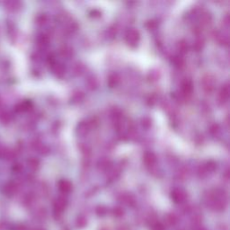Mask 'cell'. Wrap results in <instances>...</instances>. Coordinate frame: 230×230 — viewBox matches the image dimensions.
<instances>
[{
  "mask_svg": "<svg viewBox=\"0 0 230 230\" xmlns=\"http://www.w3.org/2000/svg\"><path fill=\"white\" fill-rule=\"evenodd\" d=\"M219 130V126L218 125H213L211 128H210V132L211 133H214V132H217Z\"/></svg>",
  "mask_w": 230,
  "mask_h": 230,
  "instance_id": "2e32d148",
  "label": "cell"
},
{
  "mask_svg": "<svg viewBox=\"0 0 230 230\" xmlns=\"http://www.w3.org/2000/svg\"><path fill=\"white\" fill-rule=\"evenodd\" d=\"M120 81V77L117 74H113L109 76L108 78V84L111 86V87H113L116 84L119 83Z\"/></svg>",
  "mask_w": 230,
  "mask_h": 230,
  "instance_id": "9c48e42d",
  "label": "cell"
},
{
  "mask_svg": "<svg viewBox=\"0 0 230 230\" xmlns=\"http://www.w3.org/2000/svg\"><path fill=\"white\" fill-rule=\"evenodd\" d=\"M211 14L208 13V12H203L200 14V18H199V23H200V27L201 26H205L210 23L211 22Z\"/></svg>",
  "mask_w": 230,
  "mask_h": 230,
  "instance_id": "8992f818",
  "label": "cell"
},
{
  "mask_svg": "<svg viewBox=\"0 0 230 230\" xmlns=\"http://www.w3.org/2000/svg\"><path fill=\"white\" fill-rule=\"evenodd\" d=\"M60 190L64 191V192H67V191H69L70 189H71V183L68 182V181H66V180H63L60 183Z\"/></svg>",
  "mask_w": 230,
  "mask_h": 230,
  "instance_id": "30bf717a",
  "label": "cell"
},
{
  "mask_svg": "<svg viewBox=\"0 0 230 230\" xmlns=\"http://www.w3.org/2000/svg\"><path fill=\"white\" fill-rule=\"evenodd\" d=\"M219 96H220V100L222 103L226 102L228 99V97H229V86H228V84H226L221 87Z\"/></svg>",
  "mask_w": 230,
  "mask_h": 230,
  "instance_id": "5b68a950",
  "label": "cell"
},
{
  "mask_svg": "<svg viewBox=\"0 0 230 230\" xmlns=\"http://www.w3.org/2000/svg\"><path fill=\"white\" fill-rule=\"evenodd\" d=\"M54 71H55V73H56V75L58 76H62L65 69H64V67H63L61 64H57V66L55 67Z\"/></svg>",
  "mask_w": 230,
  "mask_h": 230,
  "instance_id": "5bb4252c",
  "label": "cell"
},
{
  "mask_svg": "<svg viewBox=\"0 0 230 230\" xmlns=\"http://www.w3.org/2000/svg\"><path fill=\"white\" fill-rule=\"evenodd\" d=\"M177 49L178 51L181 53H185L188 50V44L185 41H181L177 44Z\"/></svg>",
  "mask_w": 230,
  "mask_h": 230,
  "instance_id": "8fae6325",
  "label": "cell"
},
{
  "mask_svg": "<svg viewBox=\"0 0 230 230\" xmlns=\"http://www.w3.org/2000/svg\"><path fill=\"white\" fill-rule=\"evenodd\" d=\"M181 94L183 97L187 98L189 96H191V94L192 93V83L190 79H185L183 83H182V88H181Z\"/></svg>",
  "mask_w": 230,
  "mask_h": 230,
  "instance_id": "3957f363",
  "label": "cell"
},
{
  "mask_svg": "<svg viewBox=\"0 0 230 230\" xmlns=\"http://www.w3.org/2000/svg\"><path fill=\"white\" fill-rule=\"evenodd\" d=\"M143 162H144V164L146 165V166H148V167L153 166L156 164V162H157V157H156L154 153H152V152H146V154L144 155V157H143Z\"/></svg>",
  "mask_w": 230,
  "mask_h": 230,
  "instance_id": "277c9868",
  "label": "cell"
},
{
  "mask_svg": "<svg viewBox=\"0 0 230 230\" xmlns=\"http://www.w3.org/2000/svg\"><path fill=\"white\" fill-rule=\"evenodd\" d=\"M90 128H91V127H90V124H89L88 121H83V122H81V123L78 125L77 132H78V134L84 136V135H85V134L89 131V129H90Z\"/></svg>",
  "mask_w": 230,
  "mask_h": 230,
  "instance_id": "52a82bcc",
  "label": "cell"
},
{
  "mask_svg": "<svg viewBox=\"0 0 230 230\" xmlns=\"http://www.w3.org/2000/svg\"><path fill=\"white\" fill-rule=\"evenodd\" d=\"M125 40L130 46H135L139 41V32L136 29H129L126 32Z\"/></svg>",
  "mask_w": 230,
  "mask_h": 230,
  "instance_id": "6da1fadb",
  "label": "cell"
},
{
  "mask_svg": "<svg viewBox=\"0 0 230 230\" xmlns=\"http://www.w3.org/2000/svg\"><path fill=\"white\" fill-rule=\"evenodd\" d=\"M202 87L203 89L208 92V93H210L214 90V87H215V80H214V77L210 75H207L205 76L203 78H202Z\"/></svg>",
  "mask_w": 230,
  "mask_h": 230,
  "instance_id": "7a4b0ae2",
  "label": "cell"
},
{
  "mask_svg": "<svg viewBox=\"0 0 230 230\" xmlns=\"http://www.w3.org/2000/svg\"><path fill=\"white\" fill-rule=\"evenodd\" d=\"M205 45V41L204 39L201 37V36H199L196 38V40L194 41V43H193V49L196 51H200L203 47Z\"/></svg>",
  "mask_w": 230,
  "mask_h": 230,
  "instance_id": "ba28073f",
  "label": "cell"
},
{
  "mask_svg": "<svg viewBox=\"0 0 230 230\" xmlns=\"http://www.w3.org/2000/svg\"><path fill=\"white\" fill-rule=\"evenodd\" d=\"M87 84H88V86H89L90 89H94V88H96V86H97V84H98L97 79H96L95 77H94V76L90 77V78L88 79V81H87Z\"/></svg>",
  "mask_w": 230,
  "mask_h": 230,
  "instance_id": "4fadbf2b",
  "label": "cell"
},
{
  "mask_svg": "<svg viewBox=\"0 0 230 230\" xmlns=\"http://www.w3.org/2000/svg\"><path fill=\"white\" fill-rule=\"evenodd\" d=\"M173 62L174 64L176 66V67H182L183 65V59L181 57V56H175L174 57V60H173Z\"/></svg>",
  "mask_w": 230,
  "mask_h": 230,
  "instance_id": "9a60e30c",
  "label": "cell"
},
{
  "mask_svg": "<svg viewBox=\"0 0 230 230\" xmlns=\"http://www.w3.org/2000/svg\"><path fill=\"white\" fill-rule=\"evenodd\" d=\"M60 53L63 57H70L72 54V50L68 46H63L60 49Z\"/></svg>",
  "mask_w": 230,
  "mask_h": 230,
  "instance_id": "7c38bea8",
  "label": "cell"
}]
</instances>
